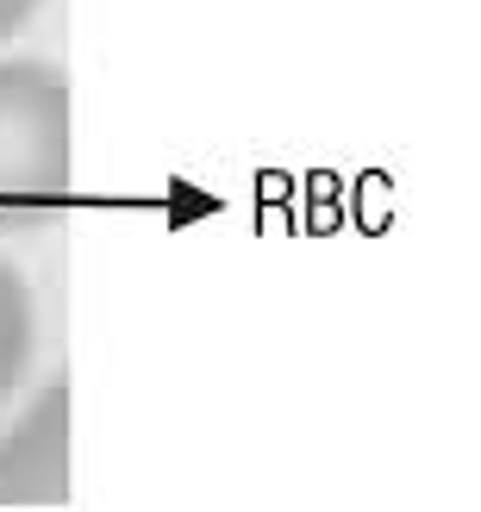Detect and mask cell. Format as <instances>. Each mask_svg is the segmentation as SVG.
<instances>
[{
	"instance_id": "6da1fadb",
	"label": "cell",
	"mask_w": 481,
	"mask_h": 512,
	"mask_svg": "<svg viewBox=\"0 0 481 512\" xmlns=\"http://www.w3.org/2000/svg\"><path fill=\"white\" fill-rule=\"evenodd\" d=\"M75 182L69 82L63 69L7 57L0 63V232H38L63 213Z\"/></svg>"
},
{
	"instance_id": "7a4b0ae2",
	"label": "cell",
	"mask_w": 481,
	"mask_h": 512,
	"mask_svg": "<svg viewBox=\"0 0 481 512\" xmlns=\"http://www.w3.org/2000/svg\"><path fill=\"white\" fill-rule=\"evenodd\" d=\"M0 506H69V388L50 381L0 438Z\"/></svg>"
},
{
	"instance_id": "3957f363",
	"label": "cell",
	"mask_w": 481,
	"mask_h": 512,
	"mask_svg": "<svg viewBox=\"0 0 481 512\" xmlns=\"http://www.w3.org/2000/svg\"><path fill=\"white\" fill-rule=\"evenodd\" d=\"M32 288L19 281V269L0 263V400H13V388L25 381V363H32Z\"/></svg>"
},
{
	"instance_id": "277c9868",
	"label": "cell",
	"mask_w": 481,
	"mask_h": 512,
	"mask_svg": "<svg viewBox=\"0 0 481 512\" xmlns=\"http://www.w3.org/2000/svg\"><path fill=\"white\" fill-rule=\"evenodd\" d=\"M32 13H38V0H0V38H13Z\"/></svg>"
}]
</instances>
